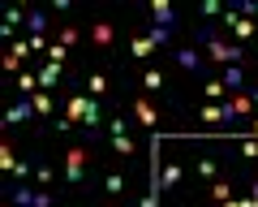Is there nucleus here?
Masks as SVG:
<instances>
[{
  "instance_id": "obj_1",
  "label": "nucleus",
  "mask_w": 258,
  "mask_h": 207,
  "mask_svg": "<svg viewBox=\"0 0 258 207\" xmlns=\"http://www.w3.org/2000/svg\"><path fill=\"white\" fill-rule=\"evenodd\" d=\"M194 35H198V43L207 47V61H211V65H241V47L228 43V39H220L211 26H198Z\"/></svg>"
},
{
  "instance_id": "obj_2",
  "label": "nucleus",
  "mask_w": 258,
  "mask_h": 207,
  "mask_svg": "<svg viewBox=\"0 0 258 207\" xmlns=\"http://www.w3.org/2000/svg\"><path fill=\"white\" fill-rule=\"evenodd\" d=\"M86 164H91V147H69L64 151V181H82L86 177Z\"/></svg>"
},
{
  "instance_id": "obj_3",
  "label": "nucleus",
  "mask_w": 258,
  "mask_h": 207,
  "mask_svg": "<svg viewBox=\"0 0 258 207\" xmlns=\"http://www.w3.org/2000/svg\"><path fill=\"white\" fill-rule=\"evenodd\" d=\"M108 134H112V151H120V156H134V138H129V125L120 121H108Z\"/></svg>"
},
{
  "instance_id": "obj_4",
  "label": "nucleus",
  "mask_w": 258,
  "mask_h": 207,
  "mask_svg": "<svg viewBox=\"0 0 258 207\" xmlns=\"http://www.w3.org/2000/svg\"><path fill=\"white\" fill-rule=\"evenodd\" d=\"M91 104H95V95H74V99H64V117L82 125L86 113H91Z\"/></svg>"
},
{
  "instance_id": "obj_5",
  "label": "nucleus",
  "mask_w": 258,
  "mask_h": 207,
  "mask_svg": "<svg viewBox=\"0 0 258 207\" xmlns=\"http://www.w3.org/2000/svg\"><path fill=\"white\" fill-rule=\"evenodd\" d=\"M224 113H228V121H232V117H249V113H254V99H249V91H237V95H228Z\"/></svg>"
},
{
  "instance_id": "obj_6",
  "label": "nucleus",
  "mask_w": 258,
  "mask_h": 207,
  "mask_svg": "<svg viewBox=\"0 0 258 207\" xmlns=\"http://www.w3.org/2000/svg\"><path fill=\"white\" fill-rule=\"evenodd\" d=\"M86 35H91V43L95 47H112V43H116V30H112V22H91V30H86Z\"/></svg>"
},
{
  "instance_id": "obj_7",
  "label": "nucleus",
  "mask_w": 258,
  "mask_h": 207,
  "mask_svg": "<svg viewBox=\"0 0 258 207\" xmlns=\"http://www.w3.org/2000/svg\"><path fill=\"white\" fill-rule=\"evenodd\" d=\"M134 117H138V121L147 125L151 134H155V125H159V108H155L151 99H134Z\"/></svg>"
},
{
  "instance_id": "obj_8",
  "label": "nucleus",
  "mask_w": 258,
  "mask_h": 207,
  "mask_svg": "<svg viewBox=\"0 0 258 207\" xmlns=\"http://www.w3.org/2000/svg\"><path fill=\"white\" fill-rule=\"evenodd\" d=\"M30 117H39V113H35V104H30V99H18V104H9L5 125H22V121H30Z\"/></svg>"
},
{
  "instance_id": "obj_9",
  "label": "nucleus",
  "mask_w": 258,
  "mask_h": 207,
  "mask_svg": "<svg viewBox=\"0 0 258 207\" xmlns=\"http://www.w3.org/2000/svg\"><path fill=\"white\" fill-rule=\"evenodd\" d=\"M151 18H155V26H176V9L168 5V0H151Z\"/></svg>"
},
{
  "instance_id": "obj_10",
  "label": "nucleus",
  "mask_w": 258,
  "mask_h": 207,
  "mask_svg": "<svg viewBox=\"0 0 258 207\" xmlns=\"http://www.w3.org/2000/svg\"><path fill=\"white\" fill-rule=\"evenodd\" d=\"M60 78H64V65H52V61H47V65L39 69V91H56Z\"/></svg>"
},
{
  "instance_id": "obj_11",
  "label": "nucleus",
  "mask_w": 258,
  "mask_h": 207,
  "mask_svg": "<svg viewBox=\"0 0 258 207\" xmlns=\"http://www.w3.org/2000/svg\"><path fill=\"white\" fill-rule=\"evenodd\" d=\"M181 177H185V169H181V164H164V169H159V190L181 186Z\"/></svg>"
},
{
  "instance_id": "obj_12",
  "label": "nucleus",
  "mask_w": 258,
  "mask_h": 207,
  "mask_svg": "<svg viewBox=\"0 0 258 207\" xmlns=\"http://www.w3.org/2000/svg\"><path fill=\"white\" fill-rule=\"evenodd\" d=\"M176 65H185V69H207V61L194 52V47H176Z\"/></svg>"
},
{
  "instance_id": "obj_13",
  "label": "nucleus",
  "mask_w": 258,
  "mask_h": 207,
  "mask_svg": "<svg viewBox=\"0 0 258 207\" xmlns=\"http://www.w3.org/2000/svg\"><path fill=\"white\" fill-rule=\"evenodd\" d=\"M194 173H198V177H203V181H220V164H215L211 156H203V160L194 164Z\"/></svg>"
},
{
  "instance_id": "obj_14",
  "label": "nucleus",
  "mask_w": 258,
  "mask_h": 207,
  "mask_svg": "<svg viewBox=\"0 0 258 207\" xmlns=\"http://www.w3.org/2000/svg\"><path fill=\"white\" fill-rule=\"evenodd\" d=\"M103 194H108V198L125 194V173H108V177H103Z\"/></svg>"
},
{
  "instance_id": "obj_15",
  "label": "nucleus",
  "mask_w": 258,
  "mask_h": 207,
  "mask_svg": "<svg viewBox=\"0 0 258 207\" xmlns=\"http://www.w3.org/2000/svg\"><path fill=\"white\" fill-rule=\"evenodd\" d=\"M30 104H35V113H39V117H52V108H56L52 91H35V95H30Z\"/></svg>"
},
{
  "instance_id": "obj_16",
  "label": "nucleus",
  "mask_w": 258,
  "mask_h": 207,
  "mask_svg": "<svg viewBox=\"0 0 258 207\" xmlns=\"http://www.w3.org/2000/svg\"><path fill=\"white\" fill-rule=\"evenodd\" d=\"M241 82H245L241 65H228V69H224V86H228V95H237V91H241Z\"/></svg>"
},
{
  "instance_id": "obj_17",
  "label": "nucleus",
  "mask_w": 258,
  "mask_h": 207,
  "mask_svg": "<svg viewBox=\"0 0 258 207\" xmlns=\"http://www.w3.org/2000/svg\"><path fill=\"white\" fill-rule=\"evenodd\" d=\"M35 194H39V190H30V186H13V190H9V198H13L18 207H35Z\"/></svg>"
},
{
  "instance_id": "obj_18",
  "label": "nucleus",
  "mask_w": 258,
  "mask_h": 207,
  "mask_svg": "<svg viewBox=\"0 0 258 207\" xmlns=\"http://www.w3.org/2000/svg\"><path fill=\"white\" fill-rule=\"evenodd\" d=\"M26 26H30V39H35V35H43V39H47V18H43V13H39V9H30Z\"/></svg>"
},
{
  "instance_id": "obj_19",
  "label": "nucleus",
  "mask_w": 258,
  "mask_h": 207,
  "mask_svg": "<svg viewBox=\"0 0 258 207\" xmlns=\"http://www.w3.org/2000/svg\"><path fill=\"white\" fill-rule=\"evenodd\" d=\"M147 39H151V47H168V43H172V30H168V26H151Z\"/></svg>"
},
{
  "instance_id": "obj_20",
  "label": "nucleus",
  "mask_w": 258,
  "mask_h": 207,
  "mask_svg": "<svg viewBox=\"0 0 258 207\" xmlns=\"http://www.w3.org/2000/svg\"><path fill=\"white\" fill-rule=\"evenodd\" d=\"M18 91H22V99H30L39 91V74H18Z\"/></svg>"
},
{
  "instance_id": "obj_21",
  "label": "nucleus",
  "mask_w": 258,
  "mask_h": 207,
  "mask_svg": "<svg viewBox=\"0 0 258 207\" xmlns=\"http://www.w3.org/2000/svg\"><path fill=\"white\" fill-rule=\"evenodd\" d=\"M30 52H35V47H30V39H13V43H9V57L18 61V65H22V61L30 57Z\"/></svg>"
},
{
  "instance_id": "obj_22",
  "label": "nucleus",
  "mask_w": 258,
  "mask_h": 207,
  "mask_svg": "<svg viewBox=\"0 0 258 207\" xmlns=\"http://www.w3.org/2000/svg\"><path fill=\"white\" fill-rule=\"evenodd\" d=\"M203 95H207V99H224V95H228V86H224V78H207Z\"/></svg>"
},
{
  "instance_id": "obj_23",
  "label": "nucleus",
  "mask_w": 258,
  "mask_h": 207,
  "mask_svg": "<svg viewBox=\"0 0 258 207\" xmlns=\"http://www.w3.org/2000/svg\"><path fill=\"white\" fill-rule=\"evenodd\" d=\"M78 39H82V30H78V26H60V30H56V43H64V47H74Z\"/></svg>"
},
{
  "instance_id": "obj_24",
  "label": "nucleus",
  "mask_w": 258,
  "mask_h": 207,
  "mask_svg": "<svg viewBox=\"0 0 258 207\" xmlns=\"http://www.w3.org/2000/svg\"><path fill=\"white\" fill-rule=\"evenodd\" d=\"M203 121L207 125H220V121H228V113H224L220 104H207V108H203Z\"/></svg>"
},
{
  "instance_id": "obj_25",
  "label": "nucleus",
  "mask_w": 258,
  "mask_h": 207,
  "mask_svg": "<svg viewBox=\"0 0 258 207\" xmlns=\"http://www.w3.org/2000/svg\"><path fill=\"white\" fill-rule=\"evenodd\" d=\"M47 61H52V65H64V61H69V47L52 39V47H47Z\"/></svg>"
},
{
  "instance_id": "obj_26",
  "label": "nucleus",
  "mask_w": 258,
  "mask_h": 207,
  "mask_svg": "<svg viewBox=\"0 0 258 207\" xmlns=\"http://www.w3.org/2000/svg\"><path fill=\"white\" fill-rule=\"evenodd\" d=\"M142 86H147V91H164V74H159V69H147V74H142Z\"/></svg>"
},
{
  "instance_id": "obj_27",
  "label": "nucleus",
  "mask_w": 258,
  "mask_h": 207,
  "mask_svg": "<svg viewBox=\"0 0 258 207\" xmlns=\"http://www.w3.org/2000/svg\"><path fill=\"white\" fill-rule=\"evenodd\" d=\"M26 177H35V164L18 160V164H13V181H18V186H22V181H26Z\"/></svg>"
},
{
  "instance_id": "obj_28",
  "label": "nucleus",
  "mask_w": 258,
  "mask_h": 207,
  "mask_svg": "<svg viewBox=\"0 0 258 207\" xmlns=\"http://www.w3.org/2000/svg\"><path fill=\"white\" fill-rule=\"evenodd\" d=\"M35 181H39V190L52 186V164H35Z\"/></svg>"
},
{
  "instance_id": "obj_29",
  "label": "nucleus",
  "mask_w": 258,
  "mask_h": 207,
  "mask_svg": "<svg viewBox=\"0 0 258 207\" xmlns=\"http://www.w3.org/2000/svg\"><path fill=\"white\" fill-rule=\"evenodd\" d=\"M86 86H91V95L99 99V95L108 91V78H103V74H91V78H86Z\"/></svg>"
},
{
  "instance_id": "obj_30",
  "label": "nucleus",
  "mask_w": 258,
  "mask_h": 207,
  "mask_svg": "<svg viewBox=\"0 0 258 207\" xmlns=\"http://www.w3.org/2000/svg\"><path fill=\"white\" fill-rule=\"evenodd\" d=\"M26 18H30L26 9H9V13H5V26H9V30H18L22 22H26Z\"/></svg>"
},
{
  "instance_id": "obj_31",
  "label": "nucleus",
  "mask_w": 258,
  "mask_h": 207,
  "mask_svg": "<svg viewBox=\"0 0 258 207\" xmlns=\"http://www.w3.org/2000/svg\"><path fill=\"white\" fill-rule=\"evenodd\" d=\"M13 164H18V160H13V147H9V142H0V169L13 173Z\"/></svg>"
},
{
  "instance_id": "obj_32",
  "label": "nucleus",
  "mask_w": 258,
  "mask_h": 207,
  "mask_svg": "<svg viewBox=\"0 0 258 207\" xmlns=\"http://www.w3.org/2000/svg\"><path fill=\"white\" fill-rule=\"evenodd\" d=\"M241 156H245V160H258V138H254V134L241 138Z\"/></svg>"
},
{
  "instance_id": "obj_33",
  "label": "nucleus",
  "mask_w": 258,
  "mask_h": 207,
  "mask_svg": "<svg viewBox=\"0 0 258 207\" xmlns=\"http://www.w3.org/2000/svg\"><path fill=\"white\" fill-rule=\"evenodd\" d=\"M211 194L220 198V203H228V198H232V186H228V181H211Z\"/></svg>"
},
{
  "instance_id": "obj_34",
  "label": "nucleus",
  "mask_w": 258,
  "mask_h": 207,
  "mask_svg": "<svg viewBox=\"0 0 258 207\" xmlns=\"http://www.w3.org/2000/svg\"><path fill=\"white\" fill-rule=\"evenodd\" d=\"M129 52H134V57H147V52H151V39H147V35L134 39V43H129Z\"/></svg>"
},
{
  "instance_id": "obj_35",
  "label": "nucleus",
  "mask_w": 258,
  "mask_h": 207,
  "mask_svg": "<svg viewBox=\"0 0 258 207\" xmlns=\"http://www.w3.org/2000/svg\"><path fill=\"white\" fill-rule=\"evenodd\" d=\"M220 13H224L220 0H203V18H220Z\"/></svg>"
},
{
  "instance_id": "obj_36",
  "label": "nucleus",
  "mask_w": 258,
  "mask_h": 207,
  "mask_svg": "<svg viewBox=\"0 0 258 207\" xmlns=\"http://www.w3.org/2000/svg\"><path fill=\"white\" fill-rule=\"evenodd\" d=\"M237 13H241V18H249V22H254V18H258V0H245V5H241Z\"/></svg>"
},
{
  "instance_id": "obj_37",
  "label": "nucleus",
  "mask_w": 258,
  "mask_h": 207,
  "mask_svg": "<svg viewBox=\"0 0 258 207\" xmlns=\"http://www.w3.org/2000/svg\"><path fill=\"white\" fill-rule=\"evenodd\" d=\"M249 198H254V203H258V181H254V186H249Z\"/></svg>"
},
{
  "instance_id": "obj_38",
  "label": "nucleus",
  "mask_w": 258,
  "mask_h": 207,
  "mask_svg": "<svg viewBox=\"0 0 258 207\" xmlns=\"http://www.w3.org/2000/svg\"><path fill=\"white\" fill-rule=\"evenodd\" d=\"M220 207H237V198H228V203H220Z\"/></svg>"
},
{
  "instance_id": "obj_39",
  "label": "nucleus",
  "mask_w": 258,
  "mask_h": 207,
  "mask_svg": "<svg viewBox=\"0 0 258 207\" xmlns=\"http://www.w3.org/2000/svg\"><path fill=\"white\" fill-rule=\"evenodd\" d=\"M249 99H254V108H258V91H249Z\"/></svg>"
},
{
  "instance_id": "obj_40",
  "label": "nucleus",
  "mask_w": 258,
  "mask_h": 207,
  "mask_svg": "<svg viewBox=\"0 0 258 207\" xmlns=\"http://www.w3.org/2000/svg\"><path fill=\"white\" fill-rule=\"evenodd\" d=\"M254 138H258V121H254Z\"/></svg>"
}]
</instances>
